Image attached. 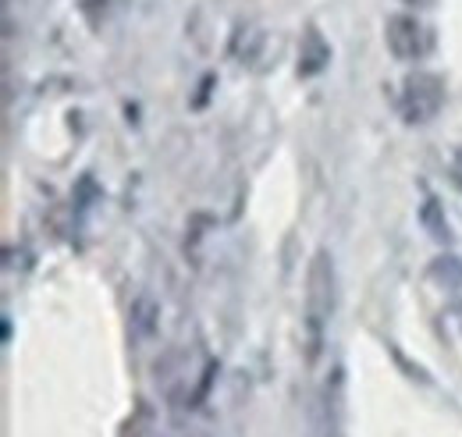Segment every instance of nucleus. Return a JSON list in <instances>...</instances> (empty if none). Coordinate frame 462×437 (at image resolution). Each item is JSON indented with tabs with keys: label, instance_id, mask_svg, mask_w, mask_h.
Segmentation results:
<instances>
[{
	"label": "nucleus",
	"instance_id": "f257e3e1",
	"mask_svg": "<svg viewBox=\"0 0 462 437\" xmlns=\"http://www.w3.org/2000/svg\"><path fill=\"white\" fill-rule=\"evenodd\" d=\"M335 313V264L328 256V249H317V256L310 260L306 274V324H310V352L317 356L324 324Z\"/></svg>",
	"mask_w": 462,
	"mask_h": 437
},
{
	"label": "nucleus",
	"instance_id": "f03ea898",
	"mask_svg": "<svg viewBox=\"0 0 462 437\" xmlns=\"http://www.w3.org/2000/svg\"><path fill=\"white\" fill-rule=\"evenodd\" d=\"M441 104H445V82L434 71H412L402 82L399 110L409 125H423V121L438 117Z\"/></svg>",
	"mask_w": 462,
	"mask_h": 437
},
{
	"label": "nucleus",
	"instance_id": "7ed1b4c3",
	"mask_svg": "<svg viewBox=\"0 0 462 437\" xmlns=\"http://www.w3.org/2000/svg\"><path fill=\"white\" fill-rule=\"evenodd\" d=\"M384 40L399 60H416L430 51V33L416 14H392L384 25Z\"/></svg>",
	"mask_w": 462,
	"mask_h": 437
},
{
	"label": "nucleus",
	"instance_id": "20e7f679",
	"mask_svg": "<svg viewBox=\"0 0 462 437\" xmlns=\"http://www.w3.org/2000/svg\"><path fill=\"white\" fill-rule=\"evenodd\" d=\"M328 60H331V47H328L324 33H320L317 25H310V29L302 33V43H299V75H302V79L320 75V71L328 68Z\"/></svg>",
	"mask_w": 462,
	"mask_h": 437
},
{
	"label": "nucleus",
	"instance_id": "39448f33",
	"mask_svg": "<svg viewBox=\"0 0 462 437\" xmlns=\"http://www.w3.org/2000/svg\"><path fill=\"white\" fill-rule=\"evenodd\" d=\"M420 220H423V228H427V231H430L438 242H448V220H445V210H441V203H438L434 196L423 203Z\"/></svg>",
	"mask_w": 462,
	"mask_h": 437
},
{
	"label": "nucleus",
	"instance_id": "423d86ee",
	"mask_svg": "<svg viewBox=\"0 0 462 437\" xmlns=\"http://www.w3.org/2000/svg\"><path fill=\"white\" fill-rule=\"evenodd\" d=\"M430 274H434V277H441L445 284H459V281H462V264L456 260V256H441V260L430 267Z\"/></svg>",
	"mask_w": 462,
	"mask_h": 437
},
{
	"label": "nucleus",
	"instance_id": "0eeeda50",
	"mask_svg": "<svg viewBox=\"0 0 462 437\" xmlns=\"http://www.w3.org/2000/svg\"><path fill=\"white\" fill-rule=\"evenodd\" d=\"M153 313H157V306H153L150 299H139V302H135L132 317H135V324H139V334H153Z\"/></svg>",
	"mask_w": 462,
	"mask_h": 437
},
{
	"label": "nucleus",
	"instance_id": "6e6552de",
	"mask_svg": "<svg viewBox=\"0 0 462 437\" xmlns=\"http://www.w3.org/2000/svg\"><path fill=\"white\" fill-rule=\"evenodd\" d=\"M452 171H456V181L462 185V146H459V153H456V161H452Z\"/></svg>",
	"mask_w": 462,
	"mask_h": 437
},
{
	"label": "nucleus",
	"instance_id": "1a4fd4ad",
	"mask_svg": "<svg viewBox=\"0 0 462 437\" xmlns=\"http://www.w3.org/2000/svg\"><path fill=\"white\" fill-rule=\"evenodd\" d=\"M412 4H423V0H412Z\"/></svg>",
	"mask_w": 462,
	"mask_h": 437
}]
</instances>
